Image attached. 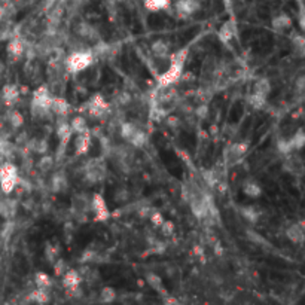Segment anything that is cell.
<instances>
[{
  "label": "cell",
  "mask_w": 305,
  "mask_h": 305,
  "mask_svg": "<svg viewBox=\"0 0 305 305\" xmlns=\"http://www.w3.org/2000/svg\"><path fill=\"white\" fill-rule=\"evenodd\" d=\"M94 61V52L86 49H76L66 58V70L70 73H79L88 69Z\"/></svg>",
  "instance_id": "1"
},
{
  "label": "cell",
  "mask_w": 305,
  "mask_h": 305,
  "mask_svg": "<svg viewBox=\"0 0 305 305\" xmlns=\"http://www.w3.org/2000/svg\"><path fill=\"white\" fill-rule=\"evenodd\" d=\"M106 176V167H105V161L95 158L88 161V164L85 165V179L89 183H98L103 182Z\"/></svg>",
  "instance_id": "2"
},
{
  "label": "cell",
  "mask_w": 305,
  "mask_h": 305,
  "mask_svg": "<svg viewBox=\"0 0 305 305\" xmlns=\"http://www.w3.org/2000/svg\"><path fill=\"white\" fill-rule=\"evenodd\" d=\"M183 73V64L177 63H170L168 69L158 76V86L159 88H170L176 82H179L180 75Z\"/></svg>",
  "instance_id": "3"
},
{
  "label": "cell",
  "mask_w": 305,
  "mask_h": 305,
  "mask_svg": "<svg viewBox=\"0 0 305 305\" xmlns=\"http://www.w3.org/2000/svg\"><path fill=\"white\" fill-rule=\"evenodd\" d=\"M91 210L94 212L95 221H98V222H108L112 216V213L108 207V202L105 201V198L100 193H94L91 196Z\"/></svg>",
  "instance_id": "4"
},
{
  "label": "cell",
  "mask_w": 305,
  "mask_h": 305,
  "mask_svg": "<svg viewBox=\"0 0 305 305\" xmlns=\"http://www.w3.org/2000/svg\"><path fill=\"white\" fill-rule=\"evenodd\" d=\"M109 111V103L101 94H94L88 103V112L92 118H103Z\"/></svg>",
  "instance_id": "5"
},
{
  "label": "cell",
  "mask_w": 305,
  "mask_h": 305,
  "mask_svg": "<svg viewBox=\"0 0 305 305\" xmlns=\"http://www.w3.org/2000/svg\"><path fill=\"white\" fill-rule=\"evenodd\" d=\"M247 149H249L247 143H243V142L232 143L231 146L227 148V151H225V161L228 162L229 165L238 164V162L243 159V156L246 155Z\"/></svg>",
  "instance_id": "6"
},
{
  "label": "cell",
  "mask_w": 305,
  "mask_h": 305,
  "mask_svg": "<svg viewBox=\"0 0 305 305\" xmlns=\"http://www.w3.org/2000/svg\"><path fill=\"white\" fill-rule=\"evenodd\" d=\"M52 98H54V95L51 94L49 88H48L46 85H40L39 88L35 89V92H33L32 105L49 109V108H51V103H52ZM49 111H51V109H49Z\"/></svg>",
  "instance_id": "7"
},
{
  "label": "cell",
  "mask_w": 305,
  "mask_h": 305,
  "mask_svg": "<svg viewBox=\"0 0 305 305\" xmlns=\"http://www.w3.org/2000/svg\"><path fill=\"white\" fill-rule=\"evenodd\" d=\"M201 8V0H177L176 14L179 18H188Z\"/></svg>",
  "instance_id": "8"
},
{
  "label": "cell",
  "mask_w": 305,
  "mask_h": 305,
  "mask_svg": "<svg viewBox=\"0 0 305 305\" xmlns=\"http://www.w3.org/2000/svg\"><path fill=\"white\" fill-rule=\"evenodd\" d=\"M91 210V196L86 193H76L72 198V213L86 215Z\"/></svg>",
  "instance_id": "9"
},
{
  "label": "cell",
  "mask_w": 305,
  "mask_h": 305,
  "mask_svg": "<svg viewBox=\"0 0 305 305\" xmlns=\"http://www.w3.org/2000/svg\"><path fill=\"white\" fill-rule=\"evenodd\" d=\"M17 207H18L17 199L9 198L8 195L0 196V216L5 221H11L17 215Z\"/></svg>",
  "instance_id": "10"
},
{
  "label": "cell",
  "mask_w": 305,
  "mask_h": 305,
  "mask_svg": "<svg viewBox=\"0 0 305 305\" xmlns=\"http://www.w3.org/2000/svg\"><path fill=\"white\" fill-rule=\"evenodd\" d=\"M304 221H299L296 224H292L286 229V237L293 243V244H302L304 243Z\"/></svg>",
  "instance_id": "11"
},
{
  "label": "cell",
  "mask_w": 305,
  "mask_h": 305,
  "mask_svg": "<svg viewBox=\"0 0 305 305\" xmlns=\"http://www.w3.org/2000/svg\"><path fill=\"white\" fill-rule=\"evenodd\" d=\"M235 35H237V24H235L234 20L225 21V23L221 26L219 32H218V38H219V40H221L222 43H229L232 39L235 38Z\"/></svg>",
  "instance_id": "12"
},
{
  "label": "cell",
  "mask_w": 305,
  "mask_h": 305,
  "mask_svg": "<svg viewBox=\"0 0 305 305\" xmlns=\"http://www.w3.org/2000/svg\"><path fill=\"white\" fill-rule=\"evenodd\" d=\"M2 97H3L5 105H8V106H14V105L18 101V98H20L18 86L14 85V83H6V85L2 88Z\"/></svg>",
  "instance_id": "13"
},
{
  "label": "cell",
  "mask_w": 305,
  "mask_h": 305,
  "mask_svg": "<svg viewBox=\"0 0 305 305\" xmlns=\"http://www.w3.org/2000/svg\"><path fill=\"white\" fill-rule=\"evenodd\" d=\"M91 146V133L85 131V133H79L75 139V151L76 155H85L88 152Z\"/></svg>",
  "instance_id": "14"
},
{
  "label": "cell",
  "mask_w": 305,
  "mask_h": 305,
  "mask_svg": "<svg viewBox=\"0 0 305 305\" xmlns=\"http://www.w3.org/2000/svg\"><path fill=\"white\" fill-rule=\"evenodd\" d=\"M51 112L57 116H67L69 111H70V105L67 103V100H64L63 97H54L52 98V103H51Z\"/></svg>",
  "instance_id": "15"
},
{
  "label": "cell",
  "mask_w": 305,
  "mask_h": 305,
  "mask_svg": "<svg viewBox=\"0 0 305 305\" xmlns=\"http://www.w3.org/2000/svg\"><path fill=\"white\" fill-rule=\"evenodd\" d=\"M6 51H8V54H9L14 60H18V58L24 54V51H26L24 42L20 38L11 39V40L8 42Z\"/></svg>",
  "instance_id": "16"
},
{
  "label": "cell",
  "mask_w": 305,
  "mask_h": 305,
  "mask_svg": "<svg viewBox=\"0 0 305 305\" xmlns=\"http://www.w3.org/2000/svg\"><path fill=\"white\" fill-rule=\"evenodd\" d=\"M284 168L292 173V174H301L304 167H302V159L298 156V155H292V153H287V158H286V162H284Z\"/></svg>",
  "instance_id": "17"
},
{
  "label": "cell",
  "mask_w": 305,
  "mask_h": 305,
  "mask_svg": "<svg viewBox=\"0 0 305 305\" xmlns=\"http://www.w3.org/2000/svg\"><path fill=\"white\" fill-rule=\"evenodd\" d=\"M271 26H272V29L277 30V32L286 30V29L292 27V18H290L287 14L281 12V14H278V15H275V17L272 18Z\"/></svg>",
  "instance_id": "18"
},
{
  "label": "cell",
  "mask_w": 305,
  "mask_h": 305,
  "mask_svg": "<svg viewBox=\"0 0 305 305\" xmlns=\"http://www.w3.org/2000/svg\"><path fill=\"white\" fill-rule=\"evenodd\" d=\"M127 142L134 148H143L146 145V142H148V136L142 128L136 127V130L131 133V136L127 139Z\"/></svg>",
  "instance_id": "19"
},
{
  "label": "cell",
  "mask_w": 305,
  "mask_h": 305,
  "mask_svg": "<svg viewBox=\"0 0 305 305\" xmlns=\"http://www.w3.org/2000/svg\"><path fill=\"white\" fill-rule=\"evenodd\" d=\"M61 277H63V286H64L66 289L79 286L80 281H82V277H80V274L77 272L76 269H69V271H66Z\"/></svg>",
  "instance_id": "20"
},
{
  "label": "cell",
  "mask_w": 305,
  "mask_h": 305,
  "mask_svg": "<svg viewBox=\"0 0 305 305\" xmlns=\"http://www.w3.org/2000/svg\"><path fill=\"white\" fill-rule=\"evenodd\" d=\"M152 49V54L158 58H167L170 55V45L165 42V40H155L151 46Z\"/></svg>",
  "instance_id": "21"
},
{
  "label": "cell",
  "mask_w": 305,
  "mask_h": 305,
  "mask_svg": "<svg viewBox=\"0 0 305 305\" xmlns=\"http://www.w3.org/2000/svg\"><path fill=\"white\" fill-rule=\"evenodd\" d=\"M73 131H72V127L67 121H58V125H57V136L60 139V142H67L70 140Z\"/></svg>",
  "instance_id": "22"
},
{
  "label": "cell",
  "mask_w": 305,
  "mask_h": 305,
  "mask_svg": "<svg viewBox=\"0 0 305 305\" xmlns=\"http://www.w3.org/2000/svg\"><path fill=\"white\" fill-rule=\"evenodd\" d=\"M243 192H244V195H247L250 198H258L262 193V188H261V185L258 182L249 179V180H246L243 183Z\"/></svg>",
  "instance_id": "23"
},
{
  "label": "cell",
  "mask_w": 305,
  "mask_h": 305,
  "mask_svg": "<svg viewBox=\"0 0 305 305\" xmlns=\"http://www.w3.org/2000/svg\"><path fill=\"white\" fill-rule=\"evenodd\" d=\"M146 281H148V284L152 287L153 290H156L159 295H168V292L164 289V286H162V280H161V277L159 275H156L155 272H148L146 274Z\"/></svg>",
  "instance_id": "24"
},
{
  "label": "cell",
  "mask_w": 305,
  "mask_h": 305,
  "mask_svg": "<svg viewBox=\"0 0 305 305\" xmlns=\"http://www.w3.org/2000/svg\"><path fill=\"white\" fill-rule=\"evenodd\" d=\"M17 182H18V176H5L0 179V191L3 192L5 195H9L12 193L15 186H17Z\"/></svg>",
  "instance_id": "25"
},
{
  "label": "cell",
  "mask_w": 305,
  "mask_h": 305,
  "mask_svg": "<svg viewBox=\"0 0 305 305\" xmlns=\"http://www.w3.org/2000/svg\"><path fill=\"white\" fill-rule=\"evenodd\" d=\"M143 3L149 12H159V11L170 8L171 0H143Z\"/></svg>",
  "instance_id": "26"
},
{
  "label": "cell",
  "mask_w": 305,
  "mask_h": 305,
  "mask_svg": "<svg viewBox=\"0 0 305 305\" xmlns=\"http://www.w3.org/2000/svg\"><path fill=\"white\" fill-rule=\"evenodd\" d=\"M51 186H52V191L54 192H61L67 188V177L64 173H55L52 176V180H51Z\"/></svg>",
  "instance_id": "27"
},
{
  "label": "cell",
  "mask_w": 305,
  "mask_h": 305,
  "mask_svg": "<svg viewBox=\"0 0 305 305\" xmlns=\"http://www.w3.org/2000/svg\"><path fill=\"white\" fill-rule=\"evenodd\" d=\"M58 255H60V246H58V243L55 241L52 244L51 241H48L46 246H45V258H46V261L51 262V264H54V261L58 258Z\"/></svg>",
  "instance_id": "28"
},
{
  "label": "cell",
  "mask_w": 305,
  "mask_h": 305,
  "mask_svg": "<svg viewBox=\"0 0 305 305\" xmlns=\"http://www.w3.org/2000/svg\"><path fill=\"white\" fill-rule=\"evenodd\" d=\"M8 122H9V125L14 128V130H17V128H21L23 125H24V116L23 114L20 112V111H9L8 112Z\"/></svg>",
  "instance_id": "29"
},
{
  "label": "cell",
  "mask_w": 305,
  "mask_h": 305,
  "mask_svg": "<svg viewBox=\"0 0 305 305\" xmlns=\"http://www.w3.org/2000/svg\"><path fill=\"white\" fill-rule=\"evenodd\" d=\"M247 101H249V105H250L253 109H256V111H261V109H264V108L267 106V97H265V95H261V94H256V92L250 94L249 98H247Z\"/></svg>",
  "instance_id": "30"
},
{
  "label": "cell",
  "mask_w": 305,
  "mask_h": 305,
  "mask_svg": "<svg viewBox=\"0 0 305 305\" xmlns=\"http://www.w3.org/2000/svg\"><path fill=\"white\" fill-rule=\"evenodd\" d=\"M253 92L256 94H261V95H265L268 97L269 92H271V83L267 77H261L255 82V88H253Z\"/></svg>",
  "instance_id": "31"
},
{
  "label": "cell",
  "mask_w": 305,
  "mask_h": 305,
  "mask_svg": "<svg viewBox=\"0 0 305 305\" xmlns=\"http://www.w3.org/2000/svg\"><path fill=\"white\" fill-rule=\"evenodd\" d=\"M70 127H72V131L76 133V134L89 131V130H88V125H86V119H85L83 116H80V115H77V116H75V118L72 119Z\"/></svg>",
  "instance_id": "32"
},
{
  "label": "cell",
  "mask_w": 305,
  "mask_h": 305,
  "mask_svg": "<svg viewBox=\"0 0 305 305\" xmlns=\"http://www.w3.org/2000/svg\"><path fill=\"white\" fill-rule=\"evenodd\" d=\"M35 283H36L38 287H42V289H49V287L52 286V278H51L46 272L38 271V272L35 274Z\"/></svg>",
  "instance_id": "33"
},
{
  "label": "cell",
  "mask_w": 305,
  "mask_h": 305,
  "mask_svg": "<svg viewBox=\"0 0 305 305\" xmlns=\"http://www.w3.org/2000/svg\"><path fill=\"white\" fill-rule=\"evenodd\" d=\"M30 301L38 302V304H46L49 301V293L46 292V289L38 287L35 290H32L30 293Z\"/></svg>",
  "instance_id": "34"
},
{
  "label": "cell",
  "mask_w": 305,
  "mask_h": 305,
  "mask_svg": "<svg viewBox=\"0 0 305 305\" xmlns=\"http://www.w3.org/2000/svg\"><path fill=\"white\" fill-rule=\"evenodd\" d=\"M188 54H189V48H182L176 52H173L171 55H168L170 58V63H177V64H183L186 63V58H188Z\"/></svg>",
  "instance_id": "35"
},
{
  "label": "cell",
  "mask_w": 305,
  "mask_h": 305,
  "mask_svg": "<svg viewBox=\"0 0 305 305\" xmlns=\"http://www.w3.org/2000/svg\"><path fill=\"white\" fill-rule=\"evenodd\" d=\"M241 215L246 221L252 222V224H256L258 219H259V212L256 210V207L253 206H246V207H241Z\"/></svg>",
  "instance_id": "36"
},
{
  "label": "cell",
  "mask_w": 305,
  "mask_h": 305,
  "mask_svg": "<svg viewBox=\"0 0 305 305\" xmlns=\"http://www.w3.org/2000/svg\"><path fill=\"white\" fill-rule=\"evenodd\" d=\"M290 142H292L293 151H301V149L304 148L305 134H304V131H302V128H299V130H298V131L293 134V137L290 139Z\"/></svg>",
  "instance_id": "37"
},
{
  "label": "cell",
  "mask_w": 305,
  "mask_h": 305,
  "mask_svg": "<svg viewBox=\"0 0 305 305\" xmlns=\"http://www.w3.org/2000/svg\"><path fill=\"white\" fill-rule=\"evenodd\" d=\"M100 299H101V302H105V304L114 302L115 299H116V290H115L114 287H111V286L103 287L101 292H100Z\"/></svg>",
  "instance_id": "38"
},
{
  "label": "cell",
  "mask_w": 305,
  "mask_h": 305,
  "mask_svg": "<svg viewBox=\"0 0 305 305\" xmlns=\"http://www.w3.org/2000/svg\"><path fill=\"white\" fill-rule=\"evenodd\" d=\"M38 167L42 173H48L54 167V158L49 156V155H43L38 162Z\"/></svg>",
  "instance_id": "39"
},
{
  "label": "cell",
  "mask_w": 305,
  "mask_h": 305,
  "mask_svg": "<svg viewBox=\"0 0 305 305\" xmlns=\"http://www.w3.org/2000/svg\"><path fill=\"white\" fill-rule=\"evenodd\" d=\"M30 112L33 115V118H36V119H48V118H49V114H51L49 109L40 108V106H35V105H32Z\"/></svg>",
  "instance_id": "40"
},
{
  "label": "cell",
  "mask_w": 305,
  "mask_h": 305,
  "mask_svg": "<svg viewBox=\"0 0 305 305\" xmlns=\"http://www.w3.org/2000/svg\"><path fill=\"white\" fill-rule=\"evenodd\" d=\"M67 269H69V267H67V264H66V261L63 258H57L54 261V272H55V275L61 277Z\"/></svg>",
  "instance_id": "41"
},
{
  "label": "cell",
  "mask_w": 305,
  "mask_h": 305,
  "mask_svg": "<svg viewBox=\"0 0 305 305\" xmlns=\"http://www.w3.org/2000/svg\"><path fill=\"white\" fill-rule=\"evenodd\" d=\"M278 151L281 153H284V155L293 152V146H292L290 139H289V140H280V142H278Z\"/></svg>",
  "instance_id": "42"
},
{
  "label": "cell",
  "mask_w": 305,
  "mask_h": 305,
  "mask_svg": "<svg viewBox=\"0 0 305 305\" xmlns=\"http://www.w3.org/2000/svg\"><path fill=\"white\" fill-rule=\"evenodd\" d=\"M159 228H161L162 234H164L165 237H170V235L174 234V224H173L171 221H164Z\"/></svg>",
  "instance_id": "43"
},
{
  "label": "cell",
  "mask_w": 305,
  "mask_h": 305,
  "mask_svg": "<svg viewBox=\"0 0 305 305\" xmlns=\"http://www.w3.org/2000/svg\"><path fill=\"white\" fill-rule=\"evenodd\" d=\"M149 219H151V222H152L155 227H161V224L165 221L164 216H162V213H159L158 210H152V212H151Z\"/></svg>",
  "instance_id": "44"
},
{
  "label": "cell",
  "mask_w": 305,
  "mask_h": 305,
  "mask_svg": "<svg viewBox=\"0 0 305 305\" xmlns=\"http://www.w3.org/2000/svg\"><path fill=\"white\" fill-rule=\"evenodd\" d=\"M115 201H118V202H125L128 198H130V192L127 191L125 188H119L118 191L115 192Z\"/></svg>",
  "instance_id": "45"
},
{
  "label": "cell",
  "mask_w": 305,
  "mask_h": 305,
  "mask_svg": "<svg viewBox=\"0 0 305 305\" xmlns=\"http://www.w3.org/2000/svg\"><path fill=\"white\" fill-rule=\"evenodd\" d=\"M292 40H293V45H295V46L299 49V52L302 54V52H304V45H305L304 38H302L301 35H296V36L292 38Z\"/></svg>",
  "instance_id": "46"
},
{
  "label": "cell",
  "mask_w": 305,
  "mask_h": 305,
  "mask_svg": "<svg viewBox=\"0 0 305 305\" xmlns=\"http://www.w3.org/2000/svg\"><path fill=\"white\" fill-rule=\"evenodd\" d=\"M94 258H95V252L91 250V249H88V250H85V252L82 253L80 262H89V261H94Z\"/></svg>",
  "instance_id": "47"
},
{
  "label": "cell",
  "mask_w": 305,
  "mask_h": 305,
  "mask_svg": "<svg viewBox=\"0 0 305 305\" xmlns=\"http://www.w3.org/2000/svg\"><path fill=\"white\" fill-rule=\"evenodd\" d=\"M67 293H69V296H73V298H80V296H82V289H80L79 286H75V287L67 289Z\"/></svg>",
  "instance_id": "48"
},
{
  "label": "cell",
  "mask_w": 305,
  "mask_h": 305,
  "mask_svg": "<svg viewBox=\"0 0 305 305\" xmlns=\"http://www.w3.org/2000/svg\"><path fill=\"white\" fill-rule=\"evenodd\" d=\"M195 114H196V116H199V118H206V115H207V105L202 103L201 106H198L196 111H195Z\"/></svg>",
  "instance_id": "49"
},
{
  "label": "cell",
  "mask_w": 305,
  "mask_h": 305,
  "mask_svg": "<svg viewBox=\"0 0 305 305\" xmlns=\"http://www.w3.org/2000/svg\"><path fill=\"white\" fill-rule=\"evenodd\" d=\"M164 302H165V304H177V299H174V298H168V296L165 295Z\"/></svg>",
  "instance_id": "50"
}]
</instances>
